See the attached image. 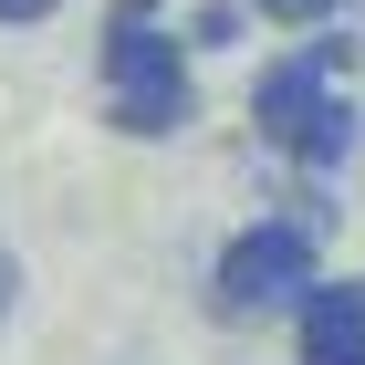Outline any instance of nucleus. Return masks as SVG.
<instances>
[{"instance_id": "nucleus-3", "label": "nucleus", "mask_w": 365, "mask_h": 365, "mask_svg": "<svg viewBox=\"0 0 365 365\" xmlns=\"http://www.w3.org/2000/svg\"><path fill=\"white\" fill-rule=\"evenodd\" d=\"M313 230H324V220H251V230L220 251V272H209V282H220L209 303H220V313H272V303H292V292L313 282Z\"/></svg>"}, {"instance_id": "nucleus-4", "label": "nucleus", "mask_w": 365, "mask_h": 365, "mask_svg": "<svg viewBox=\"0 0 365 365\" xmlns=\"http://www.w3.org/2000/svg\"><path fill=\"white\" fill-rule=\"evenodd\" d=\"M303 365H365V282H303Z\"/></svg>"}, {"instance_id": "nucleus-2", "label": "nucleus", "mask_w": 365, "mask_h": 365, "mask_svg": "<svg viewBox=\"0 0 365 365\" xmlns=\"http://www.w3.org/2000/svg\"><path fill=\"white\" fill-rule=\"evenodd\" d=\"M334 63H344V42H313V53L272 63V73H261V94H251L261 136H272L282 157H292V168H334V157H344V105H334Z\"/></svg>"}, {"instance_id": "nucleus-1", "label": "nucleus", "mask_w": 365, "mask_h": 365, "mask_svg": "<svg viewBox=\"0 0 365 365\" xmlns=\"http://www.w3.org/2000/svg\"><path fill=\"white\" fill-rule=\"evenodd\" d=\"M188 53H178L146 0H115L105 21V125L115 136H178L188 125Z\"/></svg>"}, {"instance_id": "nucleus-6", "label": "nucleus", "mask_w": 365, "mask_h": 365, "mask_svg": "<svg viewBox=\"0 0 365 365\" xmlns=\"http://www.w3.org/2000/svg\"><path fill=\"white\" fill-rule=\"evenodd\" d=\"M42 11H63V0H0V21H42Z\"/></svg>"}, {"instance_id": "nucleus-5", "label": "nucleus", "mask_w": 365, "mask_h": 365, "mask_svg": "<svg viewBox=\"0 0 365 365\" xmlns=\"http://www.w3.org/2000/svg\"><path fill=\"white\" fill-rule=\"evenodd\" d=\"M261 11H272V21H292V31H313V21H334L344 0H261Z\"/></svg>"}, {"instance_id": "nucleus-7", "label": "nucleus", "mask_w": 365, "mask_h": 365, "mask_svg": "<svg viewBox=\"0 0 365 365\" xmlns=\"http://www.w3.org/2000/svg\"><path fill=\"white\" fill-rule=\"evenodd\" d=\"M11 292H21V261L0 251V324H11Z\"/></svg>"}]
</instances>
